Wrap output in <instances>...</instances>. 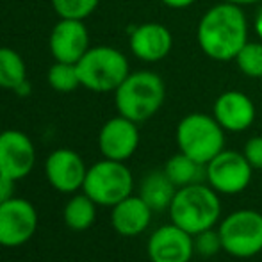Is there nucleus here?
Returning <instances> with one entry per match:
<instances>
[{"instance_id": "nucleus-15", "label": "nucleus", "mask_w": 262, "mask_h": 262, "mask_svg": "<svg viewBox=\"0 0 262 262\" xmlns=\"http://www.w3.org/2000/svg\"><path fill=\"white\" fill-rule=\"evenodd\" d=\"M212 116L225 128V132H245L255 121L257 109L246 93L230 90L221 93L214 100Z\"/></svg>"}, {"instance_id": "nucleus-12", "label": "nucleus", "mask_w": 262, "mask_h": 262, "mask_svg": "<svg viewBox=\"0 0 262 262\" xmlns=\"http://www.w3.org/2000/svg\"><path fill=\"white\" fill-rule=\"evenodd\" d=\"M139 146L138 123L128 118L118 116L107 120L98 132V148L105 159L113 161H128Z\"/></svg>"}, {"instance_id": "nucleus-18", "label": "nucleus", "mask_w": 262, "mask_h": 262, "mask_svg": "<svg viewBox=\"0 0 262 262\" xmlns=\"http://www.w3.org/2000/svg\"><path fill=\"white\" fill-rule=\"evenodd\" d=\"M175 193H177L175 184L168 179L164 169L150 171L148 175L143 177L141 186H139V196L150 205V209L154 212L168 210Z\"/></svg>"}, {"instance_id": "nucleus-20", "label": "nucleus", "mask_w": 262, "mask_h": 262, "mask_svg": "<svg viewBox=\"0 0 262 262\" xmlns=\"http://www.w3.org/2000/svg\"><path fill=\"white\" fill-rule=\"evenodd\" d=\"M97 202H93L82 191L80 194H73L66 202L64 209H62V220H64L66 227L72 230H88L93 227L95 220H97Z\"/></svg>"}, {"instance_id": "nucleus-19", "label": "nucleus", "mask_w": 262, "mask_h": 262, "mask_svg": "<svg viewBox=\"0 0 262 262\" xmlns=\"http://www.w3.org/2000/svg\"><path fill=\"white\" fill-rule=\"evenodd\" d=\"M162 169L168 175V179L175 184L177 189L193 186V184H200L205 180V164H200L198 161H194V159H191L182 152L169 157Z\"/></svg>"}, {"instance_id": "nucleus-10", "label": "nucleus", "mask_w": 262, "mask_h": 262, "mask_svg": "<svg viewBox=\"0 0 262 262\" xmlns=\"http://www.w3.org/2000/svg\"><path fill=\"white\" fill-rule=\"evenodd\" d=\"M36 164V148L25 132L9 128L0 132V173L21 180Z\"/></svg>"}, {"instance_id": "nucleus-22", "label": "nucleus", "mask_w": 262, "mask_h": 262, "mask_svg": "<svg viewBox=\"0 0 262 262\" xmlns=\"http://www.w3.org/2000/svg\"><path fill=\"white\" fill-rule=\"evenodd\" d=\"M47 80L52 90L59 93H72L77 88H80V77L79 70H77V62H62L55 61L49 68L47 73Z\"/></svg>"}, {"instance_id": "nucleus-7", "label": "nucleus", "mask_w": 262, "mask_h": 262, "mask_svg": "<svg viewBox=\"0 0 262 262\" xmlns=\"http://www.w3.org/2000/svg\"><path fill=\"white\" fill-rule=\"evenodd\" d=\"M223 252L235 259H252L262 252V214L237 209L217 223Z\"/></svg>"}, {"instance_id": "nucleus-13", "label": "nucleus", "mask_w": 262, "mask_h": 262, "mask_svg": "<svg viewBox=\"0 0 262 262\" xmlns=\"http://www.w3.org/2000/svg\"><path fill=\"white\" fill-rule=\"evenodd\" d=\"M86 173V162L75 150L57 148L45 161V177L59 193H77L82 189Z\"/></svg>"}, {"instance_id": "nucleus-26", "label": "nucleus", "mask_w": 262, "mask_h": 262, "mask_svg": "<svg viewBox=\"0 0 262 262\" xmlns=\"http://www.w3.org/2000/svg\"><path fill=\"white\" fill-rule=\"evenodd\" d=\"M243 156L250 162L253 169L262 171V136H253L243 146Z\"/></svg>"}, {"instance_id": "nucleus-6", "label": "nucleus", "mask_w": 262, "mask_h": 262, "mask_svg": "<svg viewBox=\"0 0 262 262\" xmlns=\"http://www.w3.org/2000/svg\"><path fill=\"white\" fill-rule=\"evenodd\" d=\"M82 191L97 205L113 207L134 191V177L121 161L102 159L88 168Z\"/></svg>"}, {"instance_id": "nucleus-1", "label": "nucleus", "mask_w": 262, "mask_h": 262, "mask_svg": "<svg viewBox=\"0 0 262 262\" xmlns=\"http://www.w3.org/2000/svg\"><path fill=\"white\" fill-rule=\"evenodd\" d=\"M200 50L212 61H234L248 43V20L241 6L217 2L209 7L196 27Z\"/></svg>"}, {"instance_id": "nucleus-21", "label": "nucleus", "mask_w": 262, "mask_h": 262, "mask_svg": "<svg viewBox=\"0 0 262 262\" xmlns=\"http://www.w3.org/2000/svg\"><path fill=\"white\" fill-rule=\"evenodd\" d=\"M27 80V68L21 55L13 49L0 47V88L16 90Z\"/></svg>"}, {"instance_id": "nucleus-28", "label": "nucleus", "mask_w": 262, "mask_h": 262, "mask_svg": "<svg viewBox=\"0 0 262 262\" xmlns=\"http://www.w3.org/2000/svg\"><path fill=\"white\" fill-rule=\"evenodd\" d=\"M161 2L171 9H186V7L193 6L196 0H161Z\"/></svg>"}, {"instance_id": "nucleus-17", "label": "nucleus", "mask_w": 262, "mask_h": 262, "mask_svg": "<svg viewBox=\"0 0 262 262\" xmlns=\"http://www.w3.org/2000/svg\"><path fill=\"white\" fill-rule=\"evenodd\" d=\"M154 210L139 194H130L111 207V225L123 237H136L148 228Z\"/></svg>"}, {"instance_id": "nucleus-23", "label": "nucleus", "mask_w": 262, "mask_h": 262, "mask_svg": "<svg viewBox=\"0 0 262 262\" xmlns=\"http://www.w3.org/2000/svg\"><path fill=\"white\" fill-rule=\"evenodd\" d=\"M237 70L248 79H262V41H248L234 59Z\"/></svg>"}, {"instance_id": "nucleus-8", "label": "nucleus", "mask_w": 262, "mask_h": 262, "mask_svg": "<svg viewBox=\"0 0 262 262\" xmlns=\"http://www.w3.org/2000/svg\"><path fill=\"white\" fill-rule=\"evenodd\" d=\"M255 169L250 166L243 152L221 150L205 164V180L220 194H239L250 186Z\"/></svg>"}, {"instance_id": "nucleus-4", "label": "nucleus", "mask_w": 262, "mask_h": 262, "mask_svg": "<svg viewBox=\"0 0 262 262\" xmlns=\"http://www.w3.org/2000/svg\"><path fill=\"white\" fill-rule=\"evenodd\" d=\"M77 70L82 88L95 93H114L130 73L125 54L109 45L90 47L77 62Z\"/></svg>"}, {"instance_id": "nucleus-16", "label": "nucleus", "mask_w": 262, "mask_h": 262, "mask_svg": "<svg viewBox=\"0 0 262 262\" xmlns=\"http://www.w3.org/2000/svg\"><path fill=\"white\" fill-rule=\"evenodd\" d=\"M130 50L139 61L159 62L173 49V34L166 25L157 21L141 24L130 31Z\"/></svg>"}, {"instance_id": "nucleus-3", "label": "nucleus", "mask_w": 262, "mask_h": 262, "mask_svg": "<svg viewBox=\"0 0 262 262\" xmlns=\"http://www.w3.org/2000/svg\"><path fill=\"white\" fill-rule=\"evenodd\" d=\"M164 80L150 70L130 72L114 91V104H116L118 114L136 123H143L156 116L164 104Z\"/></svg>"}, {"instance_id": "nucleus-14", "label": "nucleus", "mask_w": 262, "mask_h": 262, "mask_svg": "<svg viewBox=\"0 0 262 262\" xmlns=\"http://www.w3.org/2000/svg\"><path fill=\"white\" fill-rule=\"evenodd\" d=\"M49 45L55 61L79 62V59L90 50V32L84 20L59 18L50 32Z\"/></svg>"}, {"instance_id": "nucleus-25", "label": "nucleus", "mask_w": 262, "mask_h": 262, "mask_svg": "<svg viewBox=\"0 0 262 262\" xmlns=\"http://www.w3.org/2000/svg\"><path fill=\"white\" fill-rule=\"evenodd\" d=\"M193 246H194V255H200L204 259L217 255L223 252V245H221V237L217 227L202 230L193 235Z\"/></svg>"}, {"instance_id": "nucleus-29", "label": "nucleus", "mask_w": 262, "mask_h": 262, "mask_svg": "<svg viewBox=\"0 0 262 262\" xmlns=\"http://www.w3.org/2000/svg\"><path fill=\"white\" fill-rule=\"evenodd\" d=\"M253 31H255L257 38L262 41V7L259 9V13H257L255 20H253Z\"/></svg>"}, {"instance_id": "nucleus-30", "label": "nucleus", "mask_w": 262, "mask_h": 262, "mask_svg": "<svg viewBox=\"0 0 262 262\" xmlns=\"http://www.w3.org/2000/svg\"><path fill=\"white\" fill-rule=\"evenodd\" d=\"M220 2H228V4H235V6H253L257 2H262V0H220Z\"/></svg>"}, {"instance_id": "nucleus-11", "label": "nucleus", "mask_w": 262, "mask_h": 262, "mask_svg": "<svg viewBox=\"0 0 262 262\" xmlns=\"http://www.w3.org/2000/svg\"><path fill=\"white\" fill-rule=\"evenodd\" d=\"M150 262H189L194 257L193 235L175 223L159 227L146 241Z\"/></svg>"}, {"instance_id": "nucleus-27", "label": "nucleus", "mask_w": 262, "mask_h": 262, "mask_svg": "<svg viewBox=\"0 0 262 262\" xmlns=\"http://www.w3.org/2000/svg\"><path fill=\"white\" fill-rule=\"evenodd\" d=\"M14 184H16V180L0 173V204L11 200L14 196Z\"/></svg>"}, {"instance_id": "nucleus-5", "label": "nucleus", "mask_w": 262, "mask_h": 262, "mask_svg": "<svg viewBox=\"0 0 262 262\" xmlns=\"http://www.w3.org/2000/svg\"><path fill=\"white\" fill-rule=\"evenodd\" d=\"M175 139L179 152L186 154L200 164H207L221 150H225V128L212 114H186L177 125Z\"/></svg>"}, {"instance_id": "nucleus-24", "label": "nucleus", "mask_w": 262, "mask_h": 262, "mask_svg": "<svg viewBox=\"0 0 262 262\" xmlns=\"http://www.w3.org/2000/svg\"><path fill=\"white\" fill-rule=\"evenodd\" d=\"M100 0H52V7L59 18L86 20L98 7Z\"/></svg>"}, {"instance_id": "nucleus-9", "label": "nucleus", "mask_w": 262, "mask_h": 262, "mask_svg": "<svg viewBox=\"0 0 262 262\" xmlns=\"http://www.w3.org/2000/svg\"><path fill=\"white\" fill-rule=\"evenodd\" d=\"M38 210L25 198L13 196L0 204V246L16 248L32 239L38 230Z\"/></svg>"}, {"instance_id": "nucleus-2", "label": "nucleus", "mask_w": 262, "mask_h": 262, "mask_svg": "<svg viewBox=\"0 0 262 262\" xmlns=\"http://www.w3.org/2000/svg\"><path fill=\"white\" fill-rule=\"evenodd\" d=\"M169 220L191 235L217 227L221 221L220 193L207 182L193 184L177 189L168 209Z\"/></svg>"}]
</instances>
